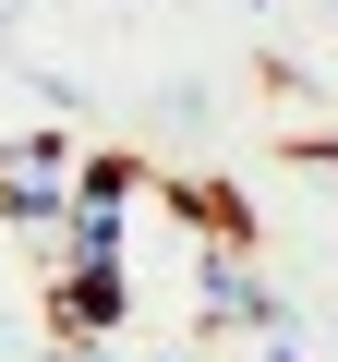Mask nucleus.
Returning a JSON list of instances; mask_svg holds the SVG:
<instances>
[{
  "mask_svg": "<svg viewBox=\"0 0 338 362\" xmlns=\"http://www.w3.org/2000/svg\"><path fill=\"white\" fill-rule=\"evenodd\" d=\"M0 218L13 230H61L73 218V145L61 133H13L0 145Z\"/></svg>",
  "mask_w": 338,
  "mask_h": 362,
  "instance_id": "nucleus-1",
  "label": "nucleus"
},
{
  "mask_svg": "<svg viewBox=\"0 0 338 362\" xmlns=\"http://www.w3.org/2000/svg\"><path fill=\"white\" fill-rule=\"evenodd\" d=\"M121 314H133L121 254H61V278H49V326H61V338H109Z\"/></svg>",
  "mask_w": 338,
  "mask_h": 362,
  "instance_id": "nucleus-2",
  "label": "nucleus"
},
{
  "mask_svg": "<svg viewBox=\"0 0 338 362\" xmlns=\"http://www.w3.org/2000/svg\"><path fill=\"white\" fill-rule=\"evenodd\" d=\"M206 326H254V338H278V290L254 278V242H206Z\"/></svg>",
  "mask_w": 338,
  "mask_h": 362,
  "instance_id": "nucleus-3",
  "label": "nucleus"
},
{
  "mask_svg": "<svg viewBox=\"0 0 338 362\" xmlns=\"http://www.w3.org/2000/svg\"><path fill=\"white\" fill-rule=\"evenodd\" d=\"M182 218H194L206 242H254V206L230 194V181H182Z\"/></svg>",
  "mask_w": 338,
  "mask_h": 362,
  "instance_id": "nucleus-4",
  "label": "nucleus"
},
{
  "mask_svg": "<svg viewBox=\"0 0 338 362\" xmlns=\"http://www.w3.org/2000/svg\"><path fill=\"white\" fill-rule=\"evenodd\" d=\"M49 362H109V338H49Z\"/></svg>",
  "mask_w": 338,
  "mask_h": 362,
  "instance_id": "nucleus-5",
  "label": "nucleus"
}]
</instances>
